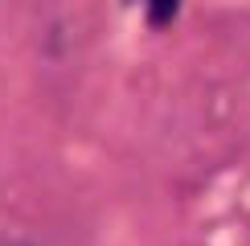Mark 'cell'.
<instances>
[{
  "label": "cell",
  "instance_id": "6da1fadb",
  "mask_svg": "<svg viewBox=\"0 0 250 246\" xmlns=\"http://www.w3.org/2000/svg\"><path fill=\"white\" fill-rule=\"evenodd\" d=\"M140 8H144V17H148L152 29H164V25H172V20H176L181 0H140Z\"/></svg>",
  "mask_w": 250,
  "mask_h": 246
}]
</instances>
